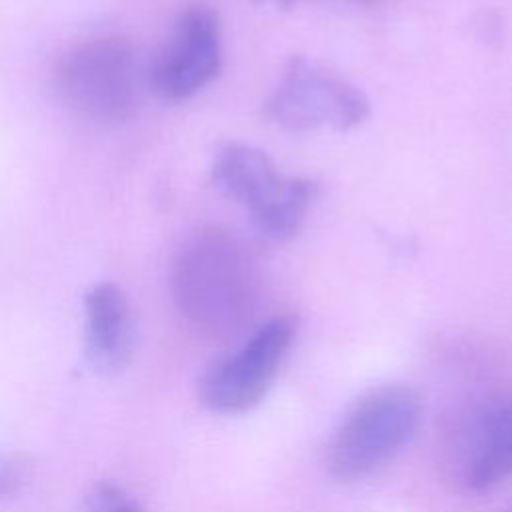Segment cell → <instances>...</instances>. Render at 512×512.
<instances>
[{"instance_id": "6da1fadb", "label": "cell", "mask_w": 512, "mask_h": 512, "mask_svg": "<svg viewBox=\"0 0 512 512\" xmlns=\"http://www.w3.org/2000/svg\"><path fill=\"white\" fill-rule=\"evenodd\" d=\"M170 290L194 332L226 340L242 332L256 310L258 274L252 254L228 230H202L174 258Z\"/></svg>"}, {"instance_id": "7a4b0ae2", "label": "cell", "mask_w": 512, "mask_h": 512, "mask_svg": "<svg viewBox=\"0 0 512 512\" xmlns=\"http://www.w3.org/2000/svg\"><path fill=\"white\" fill-rule=\"evenodd\" d=\"M212 184L242 204L260 234L272 240L294 236L314 198V184L280 174L266 152L250 144H226L218 150Z\"/></svg>"}, {"instance_id": "3957f363", "label": "cell", "mask_w": 512, "mask_h": 512, "mask_svg": "<svg viewBox=\"0 0 512 512\" xmlns=\"http://www.w3.org/2000/svg\"><path fill=\"white\" fill-rule=\"evenodd\" d=\"M422 402L414 388L386 384L366 392L346 414L328 448V470L356 480L388 462L414 436Z\"/></svg>"}, {"instance_id": "277c9868", "label": "cell", "mask_w": 512, "mask_h": 512, "mask_svg": "<svg viewBox=\"0 0 512 512\" xmlns=\"http://www.w3.org/2000/svg\"><path fill=\"white\" fill-rule=\"evenodd\" d=\"M136 52L126 38L100 36L72 48L58 68L66 102L100 124H120L136 106Z\"/></svg>"}, {"instance_id": "5b68a950", "label": "cell", "mask_w": 512, "mask_h": 512, "mask_svg": "<svg viewBox=\"0 0 512 512\" xmlns=\"http://www.w3.org/2000/svg\"><path fill=\"white\" fill-rule=\"evenodd\" d=\"M370 114L360 88L328 68L294 56L264 102V116L290 130H350Z\"/></svg>"}, {"instance_id": "8992f818", "label": "cell", "mask_w": 512, "mask_h": 512, "mask_svg": "<svg viewBox=\"0 0 512 512\" xmlns=\"http://www.w3.org/2000/svg\"><path fill=\"white\" fill-rule=\"evenodd\" d=\"M296 336L294 316L280 314L258 326L234 352L214 362L200 380L204 406L220 414L254 408L274 382Z\"/></svg>"}, {"instance_id": "52a82bcc", "label": "cell", "mask_w": 512, "mask_h": 512, "mask_svg": "<svg viewBox=\"0 0 512 512\" xmlns=\"http://www.w3.org/2000/svg\"><path fill=\"white\" fill-rule=\"evenodd\" d=\"M222 66L218 16L204 4L188 6L158 52L150 82L168 100H186L208 86Z\"/></svg>"}, {"instance_id": "ba28073f", "label": "cell", "mask_w": 512, "mask_h": 512, "mask_svg": "<svg viewBox=\"0 0 512 512\" xmlns=\"http://www.w3.org/2000/svg\"><path fill=\"white\" fill-rule=\"evenodd\" d=\"M84 350L90 366L112 374L122 370L134 350V316L116 282L94 284L84 298Z\"/></svg>"}, {"instance_id": "9c48e42d", "label": "cell", "mask_w": 512, "mask_h": 512, "mask_svg": "<svg viewBox=\"0 0 512 512\" xmlns=\"http://www.w3.org/2000/svg\"><path fill=\"white\" fill-rule=\"evenodd\" d=\"M512 474V390L494 394L478 412L464 458V482L474 492Z\"/></svg>"}, {"instance_id": "30bf717a", "label": "cell", "mask_w": 512, "mask_h": 512, "mask_svg": "<svg viewBox=\"0 0 512 512\" xmlns=\"http://www.w3.org/2000/svg\"><path fill=\"white\" fill-rule=\"evenodd\" d=\"M82 512H144L140 502L118 482L98 480L90 486Z\"/></svg>"}, {"instance_id": "8fae6325", "label": "cell", "mask_w": 512, "mask_h": 512, "mask_svg": "<svg viewBox=\"0 0 512 512\" xmlns=\"http://www.w3.org/2000/svg\"><path fill=\"white\" fill-rule=\"evenodd\" d=\"M26 464L14 456L0 452V502L14 498L26 484Z\"/></svg>"}, {"instance_id": "7c38bea8", "label": "cell", "mask_w": 512, "mask_h": 512, "mask_svg": "<svg viewBox=\"0 0 512 512\" xmlns=\"http://www.w3.org/2000/svg\"><path fill=\"white\" fill-rule=\"evenodd\" d=\"M272 2H278V4H282V6H288V4H292V2H296V0H272Z\"/></svg>"}]
</instances>
